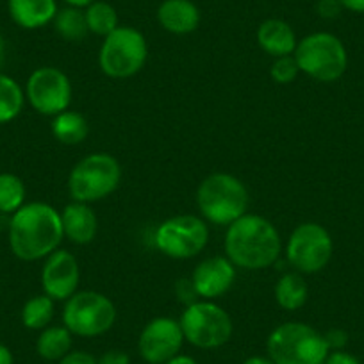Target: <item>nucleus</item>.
<instances>
[{
	"label": "nucleus",
	"mask_w": 364,
	"mask_h": 364,
	"mask_svg": "<svg viewBox=\"0 0 364 364\" xmlns=\"http://www.w3.org/2000/svg\"><path fill=\"white\" fill-rule=\"evenodd\" d=\"M63 237L61 213L47 202H26L9 220V248L20 261L47 259L58 250Z\"/></svg>",
	"instance_id": "f257e3e1"
},
{
	"label": "nucleus",
	"mask_w": 364,
	"mask_h": 364,
	"mask_svg": "<svg viewBox=\"0 0 364 364\" xmlns=\"http://www.w3.org/2000/svg\"><path fill=\"white\" fill-rule=\"evenodd\" d=\"M223 247L236 268L264 269L281 255L282 240L268 218L247 213L227 225Z\"/></svg>",
	"instance_id": "f03ea898"
},
{
	"label": "nucleus",
	"mask_w": 364,
	"mask_h": 364,
	"mask_svg": "<svg viewBox=\"0 0 364 364\" xmlns=\"http://www.w3.org/2000/svg\"><path fill=\"white\" fill-rule=\"evenodd\" d=\"M250 197L243 182L232 173L215 171L197 188V205L202 218L215 225H230L247 215Z\"/></svg>",
	"instance_id": "7ed1b4c3"
},
{
	"label": "nucleus",
	"mask_w": 364,
	"mask_h": 364,
	"mask_svg": "<svg viewBox=\"0 0 364 364\" xmlns=\"http://www.w3.org/2000/svg\"><path fill=\"white\" fill-rule=\"evenodd\" d=\"M266 350L275 364H325L331 353L325 336L304 321L277 325L266 339Z\"/></svg>",
	"instance_id": "20e7f679"
},
{
	"label": "nucleus",
	"mask_w": 364,
	"mask_h": 364,
	"mask_svg": "<svg viewBox=\"0 0 364 364\" xmlns=\"http://www.w3.org/2000/svg\"><path fill=\"white\" fill-rule=\"evenodd\" d=\"M122 181V166L107 152H93L79 161L68 175V193L82 204L100 202L117 191Z\"/></svg>",
	"instance_id": "39448f33"
},
{
	"label": "nucleus",
	"mask_w": 364,
	"mask_h": 364,
	"mask_svg": "<svg viewBox=\"0 0 364 364\" xmlns=\"http://www.w3.org/2000/svg\"><path fill=\"white\" fill-rule=\"evenodd\" d=\"M293 58L300 72L318 82H336L348 68V54L343 41L325 31L307 34L299 40Z\"/></svg>",
	"instance_id": "423d86ee"
},
{
	"label": "nucleus",
	"mask_w": 364,
	"mask_h": 364,
	"mask_svg": "<svg viewBox=\"0 0 364 364\" xmlns=\"http://www.w3.org/2000/svg\"><path fill=\"white\" fill-rule=\"evenodd\" d=\"M184 341L200 350H215L232 338V318L215 300H197L186 306L181 318Z\"/></svg>",
	"instance_id": "0eeeda50"
},
{
	"label": "nucleus",
	"mask_w": 364,
	"mask_h": 364,
	"mask_svg": "<svg viewBox=\"0 0 364 364\" xmlns=\"http://www.w3.org/2000/svg\"><path fill=\"white\" fill-rule=\"evenodd\" d=\"M149 58L145 34L131 26H118L104 38L99 52L100 70L111 79H129L141 72Z\"/></svg>",
	"instance_id": "6e6552de"
},
{
	"label": "nucleus",
	"mask_w": 364,
	"mask_h": 364,
	"mask_svg": "<svg viewBox=\"0 0 364 364\" xmlns=\"http://www.w3.org/2000/svg\"><path fill=\"white\" fill-rule=\"evenodd\" d=\"M117 307L104 293L84 289L70 296L63 307V325L79 338H97L113 328Z\"/></svg>",
	"instance_id": "1a4fd4ad"
},
{
	"label": "nucleus",
	"mask_w": 364,
	"mask_h": 364,
	"mask_svg": "<svg viewBox=\"0 0 364 364\" xmlns=\"http://www.w3.org/2000/svg\"><path fill=\"white\" fill-rule=\"evenodd\" d=\"M208 243L209 223L197 215L170 216L161 222L154 232L157 250L177 261L197 257Z\"/></svg>",
	"instance_id": "9d476101"
},
{
	"label": "nucleus",
	"mask_w": 364,
	"mask_h": 364,
	"mask_svg": "<svg viewBox=\"0 0 364 364\" xmlns=\"http://www.w3.org/2000/svg\"><path fill=\"white\" fill-rule=\"evenodd\" d=\"M332 252L334 243L331 232L316 222L296 225L286 245V259L289 266L302 275L321 272L332 259Z\"/></svg>",
	"instance_id": "9b49d317"
},
{
	"label": "nucleus",
	"mask_w": 364,
	"mask_h": 364,
	"mask_svg": "<svg viewBox=\"0 0 364 364\" xmlns=\"http://www.w3.org/2000/svg\"><path fill=\"white\" fill-rule=\"evenodd\" d=\"M26 100L36 113L52 117L63 113L72 104L70 77L55 66H40L27 79Z\"/></svg>",
	"instance_id": "f8f14e48"
},
{
	"label": "nucleus",
	"mask_w": 364,
	"mask_h": 364,
	"mask_svg": "<svg viewBox=\"0 0 364 364\" xmlns=\"http://www.w3.org/2000/svg\"><path fill=\"white\" fill-rule=\"evenodd\" d=\"M184 334L178 320L157 316L143 327L138 339V350L149 364H164L181 353Z\"/></svg>",
	"instance_id": "ddd939ff"
},
{
	"label": "nucleus",
	"mask_w": 364,
	"mask_h": 364,
	"mask_svg": "<svg viewBox=\"0 0 364 364\" xmlns=\"http://www.w3.org/2000/svg\"><path fill=\"white\" fill-rule=\"evenodd\" d=\"M80 282L79 261L68 250L52 252L41 268V288L54 302H66L75 295Z\"/></svg>",
	"instance_id": "4468645a"
},
{
	"label": "nucleus",
	"mask_w": 364,
	"mask_h": 364,
	"mask_svg": "<svg viewBox=\"0 0 364 364\" xmlns=\"http://www.w3.org/2000/svg\"><path fill=\"white\" fill-rule=\"evenodd\" d=\"M237 268L227 255H213L195 268L191 282L200 300H216L225 295L236 281Z\"/></svg>",
	"instance_id": "2eb2a0df"
},
{
	"label": "nucleus",
	"mask_w": 364,
	"mask_h": 364,
	"mask_svg": "<svg viewBox=\"0 0 364 364\" xmlns=\"http://www.w3.org/2000/svg\"><path fill=\"white\" fill-rule=\"evenodd\" d=\"M61 223L63 232L73 245H90L99 232V218L90 204L72 200L63 208Z\"/></svg>",
	"instance_id": "dca6fc26"
},
{
	"label": "nucleus",
	"mask_w": 364,
	"mask_h": 364,
	"mask_svg": "<svg viewBox=\"0 0 364 364\" xmlns=\"http://www.w3.org/2000/svg\"><path fill=\"white\" fill-rule=\"evenodd\" d=\"M157 22L177 36L191 34L200 26V9L193 0H163L157 8Z\"/></svg>",
	"instance_id": "f3484780"
},
{
	"label": "nucleus",
	"mask_w": 364,
	"mask_h": 364,
	"mask_svg": "<svg viewBox=\"0 0 364 364\" xmlns=\"http://www.w3.org/2000/svg\"><path fill=\"white\" fill-rule=\"evenodd\" d=\"M257 43L264 54L277 59L295 54L299 38L286 20L268 18L257 27Z\"/></svg>",
	"instance_id": "a211bd4d"
},
{
	"label": "nucleus",
	"mask_w": 364,
	"mask_h": 364,
	"mask_svg": "<svg viewBox=\"0 0 364 364\" xmlns=\"http://www.w3.org/2000/svg\"><path fill=\"white\" fill-rule=\"evenodd\" d=\"M58 11V0H8L9 16L26 31H36L52 23Z\"/></svg>",
	"instance_id": "6ab92c4d"
},
{
	"label": "nucleus",
	"mask_w": 364,
	"mask_h": 364,
	"mask_svg": "<svg viewBox=\"0 0 364 364\" xmlns=\"http://www.w3.org/2000/svg\"><path fill=\"white\" fill-rule=\"evenodd\" d=\"M275 302L284 311H299L306 306L309 299V286L302 273L288 272L284 273L273 289Z\"/></svg>",
	"instance_id": "aec40b11"
},
{
	"label": "nucleus",
	"mask_w": 364,
	"mask_h": 364,
	"mask_svg": "<svg viewBox=\"0 0 364 364\" xmlns=\"http://www.w3.org/2000/svg\"><path fill=\"white\" fill-rule=\"evenodd\" d=\"M73 334L65 325H48L40 331L36 339V352L45 360H61L72 350Z\"/></svg>",
	"instance_id": "412c9836"
},
{
	"label": "nucleus",
	"mask_w": 364,
	"mask_h": 364,
	"mask_svg": "<svg viewBox=\"0 0 364 364\" xmlns=\"http://www.w3.org/2000/svg\"><path fill=\"white\" fill-rule=\"evenodd\" d=\"M52 134L63 145H79L87 138L90 125L87 120L77 111H63L52 118Z\"/></svg>",
	"instance_id": "4be33fe9"
},
{
	"label": "nucleus",
	"mask_w": 364,
	"mask_h": 364,
	"mask_svg": "<svg viewBox=\"0 0 364 364\" xmlns=\"http://www.w3.org/2000/svg\"><path fill=\"white\" fill-rule=\"evenodd\" d=\"M26 106V91L18 80L0 72V125L9 124L20 117Z\"/></svg>",
	"instance_id": "5701e85b"
},
{
	"label": "nucleus",
	"mask_w": 364,
	"mask_h": 364,
	"mask_svg": "<svg viewBox=\"0 0 364 364\" xmlns=\"http://www.w3.org/2000/svg\"><path fill=\"white\" fill-rule=\"evenodd\" d=\"M54 300L48 295L41 293V295H34L23 304L22 313H20V318H22L23 327L29 328V331H43L54 320Z\"/></svg>",
	"instance_id": "b1692460"
},
{
	"label": "nucleus",
	"mask_w": 364,
	"mask_h": 364,
	"mask_svg": "<svg viewBox=\"0 0 364 364\" xmlns=\"http://www.w3.org/2000/svg\"><path fill=\"white\" fill-rule=\"evenodd\" d=\"M52 23H54L55 33L63 40L73 41V43L86 40L87 34H90V29H87L86 23V15H84V9L80 8L66 6V8L59 9Z\"/></svg>",
	"instance_id": "393cba45"
},
{
	"label": "nucleus",
	"mask_w": 364,
	"mask_h": 364,
	"mask_svg": "<svg viewBox=\"0 0 364 364\" xmlns=\"http://www.w3.org/2000/svg\"><path fill=\"white\" fill-rule=\"evenodd\" d=\"M84 15H86V23L90 34H95V36L106 38L107 34L113 33L120 23H118V13L109 2L106 0H95L91 2L86 9H84Z\"/></svg>",
	"instance_id": "a878e982"
},
{
	"label": "nucleus",
	"mask_w": 364,
	"mask_h": 364,
	"mask_svg": "<svg viewBox=\"0 0 364 364\" xmlns=\"http://www.w3.org/2000/svg\"><path fill=\"white\" fill-rule=\"evenodd\" d=\"M26 184L18 175L0 173V215H15L26 204Z\"/></svg>",
	"instance_id": "bb28decb"
},
{
	"label": "nucleus",
	"mask_w": 364,
	"mask_h": 364,
	"mask_svg": "<svg viewBox=\"0 0 364 364\" xmlns=\"http://www.w3.org/2000/svg\"><path fill=\"white\" fill-rule=\"evenodd\" d=\"M299 73L300 68L293 55L273 59L272 66H269V75L277 84H291L299 77Z\"/></svg>",
	"instance_id": "cd10ccee"
},
{
	"label": "nucleus",
	"mask_w": 364,
	"mask_h": 364,
	"mask_svg": "<svg viewBox=\"0 0 364 364\" xmlns=\"http://www.w3.org/2000/svg\"><path fill=\"white\" fill-rule=\"evenodd\" d=\"M175 295H177L178 302L186 304V306H190V304L197 302L198 300V295L197 291H195L191 279H181V281L175 284Z\"/></svg>",
	"instance_id": "c85d7f7f"
},
{
	"label": "nucleus",
	"mask_w": 364,
	"mask_h": 364,
	"mask_svg": "<svg viewBox=\"0 0 364 364\" xmlns=\"http://www.w3.org/2000/svg\"><path fill=\"white\" fill-rule=\"evenodd\" d=\"M316 11L321 18L334 20L341 15L343 6L339 4V0H318Z\"/></svg>",
	"instance_id": "c756f323"
},
{
	"label": "nucleus",
	"mask_w": 364,
	"mask_h": 364,
	"mask_svg": "<svg viewBox=\"0 0 364 364\" xmlns=\"http://www.w3.org/2000/svg\"><path fill=\"white\" fill-rule=\"evenodd\" d=\"M58 364H99L97 363V357L91 355L90 352H82V350H70L61 360H58Z\"/></svg>",
	"instance_id": "7c9ffc66"
},
{
	"label": "nucleus",
	"mask_w": 364,
	"mask_h": 364,
	"mask_svg": "<svg viewBox=\"0 0 364 364\" xmlns=\"http://www.w3.org/2000/svg\"><path fill=\"white\" fill-rule=\"evenodd\" d=\"M323 336L331 352H334V350H343L345 348L346 341H348V336H346V332L341 331V328H332V331H328L327 334Z\"/></svg>",
	"instance_id": "2f4dec72"
},
{
	"label": "nucleus",
	"mask_w": 364,
	"mask_h": 364,
	"mask_svg": "<svg viewBox=\"0 0 364 364\" xmlns=\"http://www.w3.org/2000/svg\"><path fill=\"white\" fill-rule=\"evenodd\" d=\"M99 364H131V357L122 350H107L97 359Z\"/></svg>",
	"instance_id": "473e14b6"
},
{
	"label": "nucleus",
	"mask_w": 364,
	"mask_h": 364,
	"mask_svg": "<svg viewBox=\"0 0 364 364\" xmlns=\"http://www.w3.org/2000/svg\"><path fill=\"white\" fill-rule=\"evenodd\" d=\"M325 364H360V360L345 350H334V352L328 353Z\"/></svg>",
	"instance_id": "72a5a7b5"
},
{
	"label": "nucleus",
	"mask_w": 364,
	"mask_h": 364,
	"mask_svg": "<svg viewBox=\"0 0 364 364\" xmlns=\"http://www.w3.org/2000/svg\"><path fill=\"white\" fill-rule=\"evenodd\" d=\"M339 4L343 6V9L352 13H364V0H339Z\"/></svg>",
	"instance_id": "f704fd0d"
},
{
	"label": "nucleus",
	"mask_w": 364,
	"mask_h": 364,
	"mask_svg": "<svg viewBox=\"0 0 364 364\" xmlns=\"http://www.w3.org/2000/svg\"><path fill=\"white\" fill-rule=\"evenodd\" d=\"M164 364H198V363L191 355H186V353H177V355L171 357V359L166 360Z\"/></svg>",
	"instance_id": "c9c22d12"
},
{
	"label": "nucleus",
	"mask_w": 364,
	"mask_h": 364,
	"mask_svg": "<svg viewBox=\"0 0 364 364\" xmlns=\"http://www.w3.org/2000/svg\"><path fill=\"white\" fill-rule=\"evenodd\" d=\"M15 363V357H13V352L6 345L0 343V364H13Z\"/></svg>",
	"instance_id": "e433bc0d"
},
{
	"label": "nucleus",
	"mask_w": 364,
	"mask_h": 364,
	"mask_svg": "<svg viewBox=\"0 0 364 364\" xmlns=\"http://www.w3.org/2000/svg\"><path fill=\"white\" fill-rule=\"evenodd\" d=\"M243 364H275L268 355H252L245 359Z\"/></svg>",
	"instance_id": "4c0bfd02"
},
{
	"label": "nucleus",
	"mask_w": 364,
	"mask_h": 364,
	"mask_svg": "<svg viewBox=\"0 0 364 364\" xmlns=\"http://www.w3.org/2000/svg\"><path fill=\"white\" fill-rule=\"evenodd\" d=\"M66 6H72V8H80L86 9L91 2H95V0H63Z\"/></svg>",
	"instance_id": "58836bf2"
},
{
	"label": "nucleus",
	"mask_w": 364,
	"mask_h": 364,
	"mask_svg": "<svg viewBox=\"0 0 364 364\" xmlns=\"http://www.w3.org/2000/svg\"><path fill=\"white\" fill-rule=\"evenodd\" d=\"M4 50H6V41L4 38L0 36V61H2V58H4Z\"/></svg>",
	"instance_id": "ea45409f"
}]
</instances>
